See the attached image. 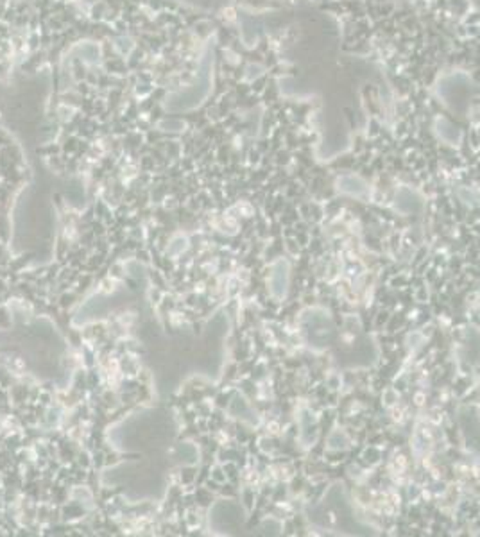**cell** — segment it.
<instances>
[{"label":"cell","instance_id":"4","mask_svg":"<svg viewBox=\"0 0 480 537\" xmlns=\"http://www.w3.org/2000/svg\"><path fill=\"white\" fill-rule=\"evenodd\" d=\"M396 208L402 213H420L423 210V203L412 192L402 190L396 195Z\"/></svg>","mask_w":480,"mask_h":537},{"label":"cell","instance_id":"1","mask_svg":"<svg viewBox=\"0 0 480 537\" xmlns=\"http://www.w3.org/2000/svg\"><path fill=\"white\" fill-rule=\"evenodd\" d=\"M459 425L468 450L480 455V417L472 410H466L459 417Z\"/></svg>","mask_w":480,"mask_h":537},{"label":"cell","instance_id":"3","mask_svg":"<svg viewBox=\"0 0 480 537\" xmlns=\"http://www.w3.org/2000/svg\"><path fill=\"white\" fill-rule=\"evenodd\" d=\"M287 286H289V265L287 262L280 260L274 265L271 274V291L276 298H283L287 294Z\"/></svg>","mask_w":480,"mask_h":537},{"label":"cell","instance_id":"2","mask_svg":"<svg viewBox=\"0 0 480 537\" xmlns=\"http://www.w3.org/2000/svg\"><path fill=\"white\" fill-rule=\"evenodd\" d=\"M305 326H307V331L310 334L312 344L316 343L317 334L328 335V337L333 334V325L330 321V317L325 312H319V310H312V312L305 316Z\"/></svg>","mask_w":480,"mask_h":537},{"label":"cell","instance_id":"5","mask_svg":"<svg viewBox=\"0 0 480 537\" xmlns=\"http://www.w3.org/2000/svg\"><path fill=\"white\" fill-rule=\"evenodd\" d=\"M466 356L472 364H480V331L475 328L468 329Z\"/></svg>","mask_w":480,"mask_h":537}]
</instances>
